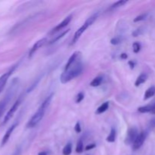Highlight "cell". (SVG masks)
Wrapping results in <instances>:
<instances>
[{
  "instance_id": "obj_8",
  "label": "cell",
  "mask_w": 155,
  "mask_h": 155,
  "mask_svg": "<svg viewBox=\"0 0 155 155\" xmlns=\"http://www.w3.org/2000/svg\"><path fill=\"white\" fill-rule=\"evenodd\" d=\"M13 71H14V67L0 76V93L2 92V90L5 88V85H6L7 82H8V78L10 77V76H11V74L12 73Z\"/></svg>"
},
{
  "instance_id": "obj_6",
  "label": "cell",
  "mask_w": 155,
  "mask_h": 155,
  "mask_svg": "<svg viewBox=\"0 0 155 155\" xmlns=\"http://www.w3.org/2000/svg\"><path fill=\"white\" fill-rule=\"evenodd\" d=\"M20 103H21V98H19L18 99L14 102V104H13L12 107L10 108V110H8V113H7L6 115L5 116V118H4V120H3V124H5L6 122H8V121L10 120V119L12 117L13 115L14 114L16 110H17V108L19 107Z\"/></svg>"
},
{
  "instance_id": "obj_29",
  "label": "cell",
  "mask_w": 155,
  "mask_h": 155,
  "mask_svg": "<svg viewBox=\"0 0 155 155\" xmlns=\"http://www.w3.org/2000/svg\"><path fill=\"white\" fill-rule=\"evenodd\" d=\"M141 33H142V32L140 30V29H136V30L134 31L133 33H132V35H133L134 36H139L140 34H141Z\"/></svg>"
},
{
  "instance_id": "obj_5",
  "label": "cell",
  "mask_w": 155,
  "mask_h": 155,
  "mask_svg": "<svg viewBox=\"0 0 155 155\" xmlns=\"http://www.w3.org/2000/svg\"><path fill=\"white\" fill-rule=\"evenodd\" d=\"M147 132L146 131H143V132H140L138 134L137 138L134 141L133 144H132V148H133V150H138V149H139L142 146L143 143L144 142L146 138H147Z\"/></svg>"
},
{
  "instance_id": "obj_27",
  "label": "cell",
  "mask_w": 155,
  "mask_h": 155,
  "mask_svg": "<svg viewBox=\"0 0 155 155\" xmlns=\"http://www.w3.org/2000/svg\"><path fill=\"white\" fill-rule=\"evenodd\" d=\"M148 127L150 129H154L155 128V117L150 119L148 122Z\"/></svg>"
},
{
  "instance_id": "obj_28",
  "label": "cell",
  "mask_w": 155,
  "mask_h": 155,
  "mask_svg": "<svg viewBox=\"0 0 155 155\" xmlns=\"http://www.w3.org/2000/svg\"><path fill=\"white\" fill-rule=\"evenodd\" d=\"M74 129L75 131H76L77 133H79V132H81V127H80V124H79V122H76V126H75L74 127Z\"/></svg>"
},
{
  "instance_id": "obj_34",
  "label": "cell",
  "mask_w": 155,
  "mask_h": 155,
  "mask_svg": "<svg viewBox=\"0 0 155 155\" xmlns=\"http://www.w3.org/2000/svg\"><path fill=\"white\" fill-rule=\"evenodd\" d=\"M38 155H48L47 154V152L45 151H41L38 153Z\"/></svg>"
},
{
  "instance_id": "obj_20",
  "label": "cell",
  "mask_w": 155,
  "mask_h": 155,
  "mask_svg": "<svg viewBox=\"0 0 155 155\" xmlns=\"http://www.w3.org/2000/svg\"><path fill=\"white\" fill-rule=\"evenodd\" d=\"M69 31H70V29H67V30L64 31V32H63V33H60V35H58V36H56V37H54L53 39H51V40L49 42V44H53V43H54V42H57V40H59V39H61L62 37H64V36H65V35L67 34V33H68Z\"/></svg>"
},
{
  "instance_id": "obj_16",
  "label": "cell",
  "mask_w": 155,
  "mask_h": 155,
  "mask_svg": "<svg viewBox=\"0 0 155 155\" xmlns=\"http://www.w3.org/2000/svg\"><path fill=\"white\" fill-rule=\"evenodd\" d=\"M103 81V78L101 76H97L95 79H93V80L90 82V85L92 87H97L98 85H101V83Z\"/></svg>"
},
{
  "instance_id": "obj_35",
  "label": "cell",
  "mask_w": 155,
  "mask_h": 155,
  "mask_svg": "<svg viewBox=\"0 0 155 155\" xmlns=\"http://www.w3.org/2000/svg\"><path fill=\"white\" fill-rule=\"evenodd\" d=\"M14 155H18V153H17H17H14Z\"/></svg>"
},
{
  "instance_id": "obj_33",
  "label": "cell",
  "mask_w": 155,
  "mask_h": 155,
  "mask_svg": "<svg viewBox=\"0 0 155 155\" xmlns=\"http://www.w3.org/2000/svg\"><path fill=\"white\" fill-rule=\"evenodd\" d=\"M129 65H130L131 68H133L134 65H135V64H134V63L132 61H129Z\"/></svg>"
},
{
  "instance_id": "obj_21",
  "label": "cell",
  "mask_w": 155,
  "mask_h": 155,
  "mask_svg": "<svg viewBox=\"0 0 155 155\" xmlns=\"http://www.w3.org/2000/svg\"><path fill=\"white\" fill-rule=\"evenodd\" d=\"M127 3V1L126 0H119V1H117L115 3H113V5H111L112 8H119V7L122 6L123 5Z\"/></svg>"
},
{
  "instance_id": "obj_9",
  "label": "cell",
  "mask_w": 155,
  "mask_h": 155,
  "mask_svg": "<svg viewBox=\"0 0 155 155\" xmlns=\"http://www.w3.org/2000/svg\"><path fill=\"white\" fill-rule=\"evenodd\" d=\"M72 19V15H70L68 16V17H67L66 18L64 19V20L61 22V23H59L58 25H57V26H55V27L54 28V29H52V30L51 31V34H53V33H57V32H58L59 30H60V29H62L64 27H65L66 26H67L68 25V23H70V20H71Z\"/></svg>"
},
{
  "instance_id": "obj_30",
  "label": "cell",
  "mask_w": 155,
  "mask_h": 155,
  "mask_svg": "<svg viewBox=\"0 0 155 155\" xmlns=\"http://www.w3.org/2000/svg\"><path fill=\"white\" fill-rule=\"evenodd\" d=\"M95 147V144H88V145H87L86 147H85V150H91V149L94 148V147Z\"/></svg>"
},
{
  "instance_id": "obj_2",
  "label": "cell",
  "mask_w": 155,
  "mask_h": 155,
  "mask_svg": "<svg viewBox=\"0 0 155 155\" xmlns=\"http://www.w3.org/2000/svg\"><path fill=\"white\" fill-rule=\"evenodd\" d=\"M71 69H69L67 71H64L60 76V80L62 83H67L71 79L81 74L82 72V65L80 62H77L71 66Z\"/></svg>"
},
{
  "instance_id": "obj_3",
  "label": "cell",
  "mask_w": 155,
  "mask_h": 155,
  "mask_svg": "<svg viewBox=\"0 0 155 155\" xmlns=\"http://www.w3.org/2000/svg\"><path fill=\"white\" fill-rule=\"evenodd\" d=\"M16 85H17V83H16L15 80H14L11 85L10 86L9 89L8 90L7 93L5 94V96H4V98L0 101V119L2 117V114L5 112L7 105L9 103V101H11V98H12L13 95H14V92L15 91Z\"/></svg>"
},
{
  "instance_id": "obj_23",
  "label": "cell",
  "mask_w": 155,
  "mask_h": 155,
  "mask_svg": "<svg viewBox=\"0 0 155 155\" xmlns=\"http://www.w3.org/2000/svg\"><path fill=\"white\" fill-rule=\"evenodd\" d=\"M121 42H122V39H121L119 36H116V37L113 38V39H111V40H110V43H111L112 45H118V44L120 43Z\"/></svg>"
},
{
  "instance_id": "obj_10",
  "label": "cell",
  "mask_w": 155,
  "mask_h": 155,
  "mask_svg": "<svg viewBox=\"0 0 155 155\" xmlns=\"http://www.w3.org/2000/svg\"><path fill=\"white\" fill-rule=\"evenodd\" d=\"M46 42H47L46 38H43V39H39V41H37V42H36V43L33 45V46L32 47V48L30 49V51H29V57H32V56L33 55V54H34V53L36 52V51H37L39 48H41L42 46H43V45H45Z\"/></svg>"
},
{
  "instance_id": "obj_1",
  "label": "cell",
  "mask_w": 155,
  "mask_h": 155,
  "mask_svg": "<svg viewBox=\"0 0 155 155\" xmlns=\"http://www.w3.org/2000/svg\"><path fill=\"white\" fill-rule=\"evenodd\" d=\"M54 95V94H51L50 95H48L46 98H45V101L42 103V104L40 105V107H39V109L37 110V111L33 114V116L31 117V119H29V122L27 123V127L29 128H33L34 126H36L39 122L42 119L44 115H45V111H46L47 108L49 106L50 103H51V99H52V97Z\"/></svg>"
},
{
  "instance_id": "obj_18",
  "label": "cell",
  "mask_w": 155,
  "mask_h": 155,
  "mask_svg": "<svg viewBox=\"0 0 155 155\" xmlns=\"http://www.w3.org/2000/svg\"><path fill=\"white\" fill-rule=\"evenodd\" d=\"M108 107H109V103L104 102V104H102L101 106H100V107H98V109H97V110H96V113L100 114V113H104V112H105L106 110L108 109Z\"/></svg>"
},
{
  "instance_id": "obj_13",
  "label": "cell",
  "mask_w": 155,
  "mask_h": 155,
  "mask_svg": "<svg viewBox=\"0 0 155 155\" xmlns=\"http://www.w3.org/2000/svg\"><path fill=\"white\" fill-rule=\"evenodd\" d=\"M154 95H155V87L154 86L150 87V88H147V89L146 90L145 93H144V100L148 99V98L153 97Z\"/></svg>"
},
{
  "instance_id": "obj_17",
  "label": "cell",
  "mask_w": 155,
  "mask_h": 155,
  "mask_svg": "<svg viewBox=\"0 0 155 155\" xmlns=\"http://www.w3.org/2000/svg\"><path fill=\"white\" fill-rule=\"evenodd\" d=\"M152 110V104H148V105L143 106V107H140L138 108V111L140 113H150Z\"/></svg>"
},
{
  "instance_id": "obj_24",
  "label": "cell",
  "mask_w": 155,
  "mask_h": 155,
  "mask_svg": "<svg viewBox=\"0 0 155 155\" xmlns=\"http://www.w3.org/2000/svg\"><path fill=\"white\" fill-rule=\"evenodd\" d=\"M132 48H133V51L135 53H138V51L141 49V45H140L139 42H134L133 45H132Z\"/></svg>"
},
{
  "instance_id": "obj_32",
  "label": "cell",
  "mask_w": 155,
  "mask_h": 155,
  "mask_svg": "<svg viewBox=\"0 0 155 155\" xmlns=\"http://www.w3.org/2000/svg\"><path fill=\"white\" fill-rule=\"evenodd\" d=\"M120 57L122 59H126L127 58V54H125V53H122V54H121Z\"/></svg>"
},
{
  "instance_id": "obj_15",
  "label": "cell",
  "mask_w": 155,
  "mask_h": 155,
  "mask_svg": "<svg viewBox=\"0 0 155 155\" xmlns=\"http://www.w3.org/2000/svg\"><path fill=\"white\" fill-rule=\"evenodd\" d=\"M116 129L114 128H112L111 130H110V134H109L108 136L107 137L106 140L108 142H114L115 140H116Z\"/></svg>"
},
{
  "instance_id": "obj_31",
  "label": "cell",
  "mask_w": 155,
  "mask_h": 155,
  "mask_svg": "<svg viewBox=\"0 0 155 155\" xmlns=\"http://www.w3.org/2000/svg\"><path fill=\"white\" fill-rule=\"evenodd\" d=\"M150 113H153V114H155V103L152 104V110Z\"/></svg>"
},
{
  "instance_id": "obj_26",
  "label": "cell",
  "mask_w": 155,
  "mask_h": 155,
  "mask_svg": "<svg viewBox=\"0 0 155 155\" xmlns=\"http://www.w3.org/2000/svg\"><path fill=\"white\" fill-rule=\"evenodd\" d=\"M84 98V95L83 93L82 92H79V94L77 95V96H76V103H79L81 102V101L83 100Z\"/></svg>"
},
{
  "instance_id": "obj_11",
  "label": "cell",
  "mask_w": 155,
  "mask_h": 155,
  "mask_svg": "<svg viewBox=\"0 0 155 155\" xmlns=\"http://www.w3.org/2000/svg\"><path fill=\"white\" fill-rule=\"evenodd\" d=\"M17 125V123L13 124L12 126H11V127H10L9 129H8V130H7V132H5V135H4L3 138H2V143H1V145L4 146L5 144H6L7 142H8V139H9V138H10V136H11V133H12L13 131H14V129L16 128Z\"/></svg>"
},
{
  "instance_id": "obj_25",
  "label": "cell",
  "mask_w": 155,
  "mask_h": 155,
  "mask_svg": "<svg viewBox=\"0 0 155 155\" xmlns=\"http://www.w3.org/2000/svg\"><path fill=\"white\" fill-rule=\"evenodd\" d=\"M147 14H141V15L138 16V17H135V19H134V22H138V21H141V20H145L146 17H147Z\"/></svg>"
},
{
  "instance_id": "obj_4",
  "label": "cell",
  "mask_w": 155,
  "mask_h": 155,
  "mask_svg": "<svg viewBox=\"0 0 155 155\" xmlns=\"http://www.w3.org/2000/svg\"><path fill=\"white\" fill-rule=\"evenodd\" d=\"M97 16L98 15L95 14H93V15L91 16L90 17H88V18L85 20V23L82 25V26H80V27H79V29H78L76 32H75L74 36H73V39H72L70 45H74V44L76 43L78 40H79V39L80 38L81 35H82V33H83L86 30V29L88 27V26H91V25L94 23V21L96 20Z\"/></svg>"
},
{
  "instance_id": "obj_19",
  "label": "cell",
  "mask_w": 155,
  "mask_h": 155,
  "mask_svg": "<svg viewBox=\"0 0 155 155\" xmlns=\"http://www.w3.org/2000/svg\"><path fill=\"white\" fill-rule=\"evenodd\" d=\"M72 152V144L71 143H67L64 147L63 148L62 153L64 155H70Z\"/></svg>"
},
{
  "instance_id": "obj_14",
  "label": "cell",
  "mask_w": 155,
  "mask_h": 155,
  "mask_svg": "<svg viewBox=\"0 0 155 155\" xmlns=\"http://www.w3.org/2000/svg\"><path fill=\"white\" fill-rule=\"evenodd\" d=\"M147 79V75L146 73H141L140 76H138V77L137 78L136 80H135V86H138L140 85L141 84L144 83Z\"/></svg>"
},
{
  "instance_id": "obj_22",
  "label": "cell",
  "mask_w": 155,
  "mask_h": 155,
  "mask_svg": "<svg viewBox=\"0 0 155 155\" xmlns=\"http://www.w3.org/2000/svg\"><path fill=\"white\" fill-rule=\"evenodd\" d=\"M76 153H82L83 151V142H82V140H79L77 142V144H76Z\"/></svg>"
},
{
  "instance_id": "obj_7",
  "label": "cell",
  "mask_w": 155,
  "mask_h": 155,
  "mask_svg": "<svg viewBox=\"0 0 155 155\" xmlns=\"http://www.w3.org/2000/svg\"><path fill=\"white\" fill-rule=\"evenodd\" d=\"M138 135V130H137L136 128L131 127L130 129L128 130L127 135H126V139H125V143L128 144H133L134 141H135V138H137Z\"/></svg>"
},
{
  "instance_id": "obj_12",
  "label": "cell",
  "mask_w": 155,
  "mask_h": 155,
  "mask_svg": "<svg viewBox=\"0 0 155 155\" xmlns=\"http://www.w3.org/2000/svg\"><path fill=\"white\" fill-rule=\"evenodd\" d=\"M79 51H75V52L70 56L68 61H67V64L65 65V67H64V71H67V70H68L69 69H70V67L74 64L75 62H76V59H77V57H79Z\"/></svg>"
}]
</instances>
